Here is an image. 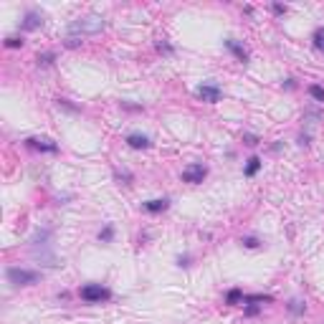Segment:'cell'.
<instances>
[{
	"label": "cell",
	"mask_w": 324,
	"mask_h": 324,
	"mask_svg": "<svg viewBox=\"0 0 324 324\" xmlns=\"http://www.w3.org/2000/svg\"><path fill=\"white\" fill-rule=\"evenodd\" d=\"M6 46H8V48H18V46H23V38L11 36V38H6Z\"/></svg>",
	"instance_id": "obj_17"
},
{
	"label": "cell",
	"mask_w": 324,
	"mask_h": 324,
	"mask_svg": "<svg viewBox=\"0 0 324 324\" xmlns=\"http://www.w3.org/2000/svg\"><path fill=\"white\" fill-rule=\"evenodd\" d=\"M274 11L281 16V13H286V6H279V3H276V6H274Z\"/></svg>",
	"instance_id": "obj_23"
},
{
	"label": "cell",
	"mask_w": 324,
	"mask_h": 324,
	"mask_svg": "<svg viewBox=\"0 0 324 324\" xmlns=\"http://www.w3.org/2000/svg\"><path fill=\"white\" fill-rule=\"evenodd\" d=\"M309 94H311L316 101H321V104H324V89H321V86H316V84H314V86H309Z\"/></svg>",
	"instance_id": "obj_14"
},
{
	"label": "cell",
	"mask_w": 324,
	"mask_h": 324,
	"mask_svg": "<svg viewBox=\"0 0 324 324\" xmlns=\"http://www.w3.org/2000/svg\"><path fill=\"white\" fill-rule=\"evenodd\" d=\"M198 96L208 104H215V101H221V86L218 84H203V86H198Z\"/></svg>",
	"instance_id": "obj_5"
},
{
	"label": "cell",
	"mask_w": 324,
	"mask_h": 324,
	"mask_svg": "<svg viewBox=\"0 0 324 324\" xmlns=\"http://www.w3.org/2000/svg\"><path fill=\"white\" fill-rule=\"evenodd\" d=\"M243 246H246V248H258L261 243H258V238H251V236H248V238H243Z\"/></svg>",
	"instance_id": "obj_18"
},
{
	"label": "cell",
	"mask_w": 324,
	"mask_h": 324,
	"mask_svg": "<svg viewBox=\"0 0 324 324\" xmlns=\"http://www.w3.org/2000/svg\"><path fill=\"white\" fill-rule=\"evenodd\" d=\"M66 46H69V48H76V46H81V38H76V36H69V38H66Z\"/></svg>",
	"instance_id": "obj_20"
},
{
	"label": "cell",
	"mask_w": 324,
	"mask_h": 324,
	"mask_svg": "<svg viewBox=\"0 0 324 324\" xmlns=\"http://www.w3.org/2000/svg\"><path fill=\"white\" fill-rule=\"evenodd\" d=\"M26 142H28L31 147H36V150H43V152H56V150H58V147H56L51 140H46V137H28Z\"/></svg>",
	"instance_id": "obj_7"
},
{
	"label": "cell",
	"mask_w": 324,
	"mask_h": 324,
	"mask_svg": "<svg viewBox=\"0 0 324 324\" xmlns=\"http://www.w3.org/2000/svg\"><path fill=\"white\" fill-rule=\"evenodd\" d=\"M238 299H243L241 289H231V291H228V296H226V301H228V304H236Z\"/></svg>",
	"instance_id": "obj_15"
},
{
	"label": "cell",
	"mask_w": 324,
	"mask_h": 324,
	"mask_svg": "<svg viewBox=\"0 0 324 324\" xmlns=\"http://www.w3.org/2000/svg\"><path fill=\"white\" fill-rule=\"evenodd\" d=\"M6 276H8V281H11L13 286H33V284L41 281V274H38V271L16 269V266H11V269L6 271Z\"/></svg>",
	"instance_id": "obj_2"
},
{
	"label": "cell",
	"mask_w": 324,
	"mask_h": 324,
	"mask_svg": "<svg viewBox=\"0 0 324 324\" xmlns=\"http://www.w3.org/2000/svg\"><path fill=\"white\" fill-rule=\"evenodd\" d=\"M243 140H246V145H258V140H256V137H253V135H246V137H243Z\"/></svg>",
	"instance_id": "obj_22"
},
{
	"label": "cell",
	"mask_w": 324,
	"mask_h": 324,
	"mask_svg": "<svg viewBox=\"0 0 324 324\" xmlns=\"http://www.w3.org/2000/svg\"><path fill=\"white\" fill-rule=\"evenodd\" d=\"M112 236H114V228H112V226H106V228L99 233V241H104V243H106V241H112Z\"/></svg>",
	"instance_id": "obj_16"
},
{
	"label": "cell",
	"mask_w": 324,
	"mask_h": 324,
	"mask_svg": "<svg viewBox=\"0 0 324 324\" xmlns=\"http://www.w3.org/2000/svg\"><path fill=\"white\" fill-rule=\"evenodd\" d=\"M258 309H261V306H258V304H251V306L246 309V314H248V316H253V314H258Z\"/></svg>",
	"instance_id": "obj_21"
},
{
	"label": "cell",
	"mask_w": 324,
	"mask_h": 324,
	"mask_svg": "<svg viewBox=\"0 0 324 324\" xmlns=\"http://www.w3.org/2000/svg\"><path fill=\"white\" fill-rule=\"evenodd\" d=\"M147 213H162V210H167L170 208V200L167 198H157V200H147L145 205H142Z\"/></svg>",
	"instance_id": "obj_8"
},
{
	"label": "cell",
	"mask_w": 324,
	"mask_h": 324,
	"mask_svg": "<svg viewBox=\"0 0 324 324\" xmlns=\"http://www.w3.org/2000/svg\"><path fill=\"white\" fill-rule=\"evenodd\" d=\"M205 175H208V167H205V165H190V167H185V170H182V180H185V182H190V185L203 182V180H205Z\"/></svg>",
	"instance_id": "obj_4"
},
{
	"label": "cell",
	"mask_w": 324,
	"mask_h": 324,
	"mask_svg": "<svg viewBox=\"0 0 324 324\" xmlns=\"http://www.w3.org/2000/svg\"><path fill=\"white\" fill-rule=\"evenodd\" d=\"M79 296L84 301H89V304H101V301L112 299V291L106 286H101V284H86V286L79 289Z\"/></svg>",
	"instance_id": "obj_3"
},
{
	"label": "cell",
	"mask_w": 324,
	"mask_h": 324,
	"mask_svg": "<svg viewBox=\"0 0 324 324\" xmlns=\"http://www.w3.org/2000/svg\"><path fill=\"white\" fill-rule=\"evenodd\" d=\"M101 28H104V18L101 16H84V18H79V21L71 23L69 33L79 38V33L81 36H91V33H99Z\"/></svg>",
	"instance_id": "obj_1"
},
{
	"label": "cell",
	"mask_w": 324,
	"mask_h": 324,
	"mask_svg": "<svg viewBox=\"0 0 324 324\" xmlns=\"http://www.w3.org/2000/svg\"><path fill=\"white\" fill-rule=\"evenodd\" d=\"M319 48H321V51H324V43H321V46H319Z\"/></svg>",
	"instance_id": "obj_24"
},
{
	"label": "cell",
	"mask_w": 324,
	"mask_h": 324,
	"mask_svg": "<svg viewBox=\"0 0 324 324\" xmlns=\"http://www.w3.org/2000/svg\"><path fill=\"white\" fill-rule=\"evenodd\" d=\"M226 48H231V51H233V53H236L241 61H246V58H248V51H246L243 46H238L236 41H226Z\"/></svg>",
	"instance_id": "obj_10"
},
{
	"label": "cell",
	"mask_w": 324,
	"mask_h": 324,
	"mask_svg": "<svg viewBox=\"0 0 324 324\" xmlns=\"http://www.w3.org/2000/svg\"><path fill=\"white\" fill-rule=\"evenodd\" d=\"M127 145L135 147V150H147L152 142H150V137H145V135H129V137H127Z\"/></svg>",
	"instance_id": "obj_9"
},
{
	"label": "cell",
	"mask_w": 324,
	"mask_h": 324,
	"mask_svg": "<svg viewBox=\"0 0 324 324\" xmlns=\"http://www.w3.org/2000/svg\"><path fill=\"white\" fill-rule=\"evenodd\" d=\"M41 26H43V16L36 13V11H28L26 18H23V23H21L23 31H36V28H41Z\"/></svg>",
	"instance_id": "obj_6"
},
{
	"label": "cell",
	"mask_w": 324,
	"mask_h": 324,
	"mask_svg": "<svg viewBox=\"0 0 324 324\" xmlns=\"http://www.w3.org/2000/svg\"><path fill=\"white\" fill-rule=\"evenodd\" d=\"M304 309H306V304H304L301 299H291V301H289V311H291V314H304Z\"/></svg>",
	"instance_id": "obj_12"
},
{
	"label": "cell",
	"mask_w": 324,
	"mask_h": 324,
	"mask_svg": "<svg viewBox=\"0 0 324 324\" xmlns=\"http://www.w3.org/2000/svg\"><path fill=\"white\" fill-rule=\"evenodd\" d=\"M53 61H56V53H43L38 56V66H51Z\"/></svg>",
	"instance_id": "obj_13"
},
{
	"label": "cell",
	"mask_w": 324,
	"mask_h": 324,
	"mask_svg": "<svg viewBox=\"0 0 324 324\" xmlns=\"http://www.w3.org/2000/svg\"><path fill=\"white\" fill-rule=\"evenodd\" d=\"M258 167H261V160H258V157H251V160H248V165H246V170H243V172H246V175H248V177H253V175H256V172H258Z\"/></svg>",
	"instance_id": "obj_11"
},
{
	"label": "cell",
	"mask_w": 324,
	"mask_h": 324,
	"mask_svg": "<svg viewBox=\"0 0 324 324\" xmlns=\"http://www.w3.org/2000/svg\"><path fill=\"white\" fill-rule=\"evenodd\" d=\"M314 43H316V48L324 43V28H316V33H314Z\"/></svg>",
	"instance_id": "obj_19"
}]
</instances>
